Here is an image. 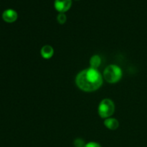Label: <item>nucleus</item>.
Instances as JSON below:
<instances>
[{
    "label": "nucleus",
    "instance_id": "2",
    "mask_svg": "<svg viewBox=\"0 0 147 147\" xmlns=\"http://www.w3.org/2000/svg\"><path fill=\"white\" fill-rule=\"evenodd\" d=\"M122 70L116 65H110L104 70L103 78L109 83H116L121 79Z\"/></svg>",
    "mask_w": 147,
    "mask_h": 147
},
{
    "label": "nucleus",
    "instance_id": "11",
    "mask_svg": "<svg viewBox=\"0 0 147 147\" xmlns=\"http://www.w3.org/2000/svg\"><path fill=\"white\" fill-rule=\"evenodd\" d=\"M84 147H101V146L96 142H89L86 144Z\"/></svg>",
    "mask_w": 147,
    "mask_h": 147
},
{
    "label": "nucleus",
    "instance_id": "7",
    "mask_svg": "<svg viewBox=\"0 0 147 147\" xmlns=\"http://www.w3.org/2000/svg\"><path fill=\"white\" fill-rule=\"evenodd\" d=\"M104 125L106 128H108L110 130H116L119 128V122L117 119H113V118H108L106 119L104 121Z\"/></svg>",
    "mask_w": 147,
    "mask_h": 147
},
{
    "label": "nucleus",
    "instance_id": "9",
    "mask_svg": "<svg viewBox=\"0 0 147 147\" xmlns=\"http://www.w3.org/2000/svg\"><path fill=\"white\" fill-rule=\"evenodd\" d=\"M66 20H67V17H66V15L64 14V13H60V14L57 15V20L60 24H64V23L66 22Z\"/></svg>",
    "mask_w": 147,
    "mask_h": 147
},
{
    "label": "nucleus",
    "instance_id": "5",
    "mask_svg": "<svg viewBox=\"0 0 147 147\" xmlns=\"http://www.w3.org/2000/svg\"><path fill=\"white\" fill-rule=\"evenodd\" d=\"M17 17H18V15H17V11L14 9H11L5 10L2 14V19L6 22L8 23L15 22L17 20Z\"/></svg>",
    "mask_w": 147,
    "mask_h": 147
},
{
    "label": "nucleus",
    "instance_id": "3",
    "mask_svg": "<svg viewBox=\"0 0 147 147\" xmlns=\"http://www.w3.org/2000/svg\"><path fill=\"white\" fill-rule=\"evenodd\" d=\"M115 111L114 103L111 99H103L98 106V114L103 119H108Z\"/></svg>",
    "mask_w": 147,
    "mask_h": 147
},
{
    "label": "nucleus",
    "instance_id": "1",
    "mask_svg": "<svg viewBox=\"0 0 147 147\" xmlns=\"http://www.w3.org/2000/svg\"><path fill=\"white\" fill-rule=\"evenodd\" d=\"M76 83L80 90L86 92H93L101 86L103 78L97 69L89 67L78 74Z\"/></svg>",
    "mask_w": 147,
    "mask_h": 147
},
{
    "label": "nucleus",
    "instance_id": "6",
    "mask_svg": "<svg viewBox=\"0 0 147 147\" xmlns=\"http://www.w3.org/2000/svg\"><path fill=\"white\" fill-rule=\"evenodd\" d=\"M41 55L43 58L45 59H50L51 58L54 54V50L53 47L50 45H45L43 46L42 48L41 49Z\"/></svg>",
    "mask_w": 147,
    "mask_h": 147
},
{
    "label": "nucleus",
    "instance_id": "10",
    "mask_svg": "<svg viewBox=\"0 0 147 147\" xmlns=\"http://www.w3.org/2000/svg\"><path fill=\"white\" fill-rule=\"evenodd\" d=\"M74 144L76 147H84L85 146V142L83 139H77L75 140Z\"/></svg>",
    "mask_w": 147,
    "mask_h": 147
},
{
    "label": "nucleus",
    "instance_id": "8",
    "mask_svg": "<svg viewBox=\"0 0 147 147\" xmlns=\"http://www.w3.org/2000/svg\"><path fill=\"white\" fill-rule=\"evenodd\" d=\"M100 63H101V58L99 55H96L90 57V67L94 69H97L98 67L100 66Z\"/></svg>",
    "mask_w": 147,
    "mask_h": 147
},
{
    "label": "nucleus",
    "instance_id": "4",
    "mask_svg": "<svg viewBox=\"0 0 147 147\" xmlns=\"http://www.w3.org/2000/svg\"><path fill=\"white\" fill-rule=\"evenodd\" d=\"M72 5V0H55V8L60 13L68 11Z\"/></svg>",
    "mask_w": 147,
    "mask_h": 147
}]
</instances>
